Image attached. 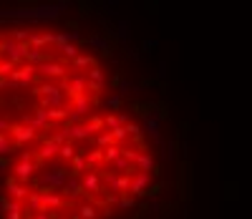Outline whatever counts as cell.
<instances>
[{
    "label": "cell",
    "instance_id": "obj_1",
    "mask_svg": "<svg viewBox=\"0 0 252 219\" xmlns=\"http://www.w3.org/2000/svg\"><path fill=\"white\" fill-rule=\"evenodd\" d=\"M71 8L68 0H56V3H40V5H23L5 10V20L15 23H53L61 15H66Z\"/></svg>",
    "mask_w": 252,
    "mask_h": 219
},
{
    "label": "cell",
    "instance_id": "obj_2",
    "mask_svg": "<svg viewBox=\"0 0 252 219\" xmlns=\"http://www.w3.org/2000/svg\"><path fill=\"white\" fill-rule=\"evenodd\" d=\"M146 111H149V114H146L144 116V124H141V131H144V134L146 136H149L159 149H164L166 144H164V139H161V121H164V114L159 111V108L157 106H152V108H146Z\"/></svg>",
    "mask_w": 252,
    "mask_h": 219
},
{
    "label": "cell",
    "instance_id": "obj_3",
    "mask_svg": "<svg viewBox=\"0 0 252 219\" xmlns=\"http://www.w3.org/2000/svg\"><path fill=\"white\" fill-rule=\"evenodd\" d=\"M66 179H68V171L63 166H53L48 171L38 174V189H43V191H61L63 184H66Z\"/></svg>",
    "mask_w": 252,
    "mask_h": 219
},
{
    "label": "cell",
    "instance_id": "obj_4",
    "mask_svg": "<svg viewBox=\"0 0 252 219\" xmlns=\"http://www.w3.org/2000/svg\"><path fill=\"white\" fill-rule=\"evenodd\" d=\"M0 53L5 56V61H10L15 68L20 63H26V53H28V43H15L10 38L0 40Z\"/></svg>",
    "mask_w": 252,
    "mask_h": 219
},
{
    "label": "cell",
    "instance_id": "obj_5",
    "mask_svg": "<svg viewBox=\"0 0 252 219\" xmlns=\"http://www.w3.org/2000/svg\"><path fill=\"white\" fill-rule=\"evenodd\" d=\"M20 124L23 126H28V128H33L35 134L38 131H51V121H48V111H43V108H35L33 114H26L23 119H20Z\"/></svg>",
    "mask_w": 252,
    "mask_h": 219
},
{
    "label": "cell",
    "instance_id": "obj_6",
    "mask_svg": "<svg viewBox=\"0 0 252 219\" xmlns=\"http://www.w3.org/2000/svg\"><path fill=\"white\" fill-rule=\"evenodd\" d=\"M33 78H35V68H33V65H28V63H23L20 68H15V71L10 73L13 89H26V86L33 83Z\"/></svg>",
    "mask_w": 252,
    "mask_h": 219
},
{
    "label": "cell",
    "instance_id": "obj_7",
    "mask_svg": "<svg viewBox=\"0 0 252 219\" xmlns=\"http://www.w3.org/2000/svg\"><path fill=\"white\" fill-rule=\"evenodd\" d=\"M149 187H152V174L136 171L131 177V184H129V196H146Z\"/></svg>",
    "mask_w": 252,
    "mask_h": 219
},
{
    "label": "cell",
    "instance_id": "obj_8",
    "mask_svg": "<svg viewBox=\"0 0 252 219\" xmlns=\"http://www.w3.org/2000/svg\"><path fill=\"white\" fill-rule=\"evenodd\" d=\"M63 94L66 96H71V101L73 98H78V96H83L86 94V76H73V78H63Z\"/></svg>",
    "mask_w": 252,
    "mask_h": 219
},
{
    "label": "cell",
    "instance_id": "obj_9",
    "mask_svg": "<svg viewBox=\"0 0 252 219\" xmlns=\"http://www.w3.org/2000/svg\"><path fill=\"white\" fill-rule=\"evenodd\" d=\"M35 171H38V161H18L13 166V179L18 184H28Z\"/></svg>",
    "mask_w": 252,
    "mask_h": 219
},
{
    "label": "cell",
    "instance_id": "obj_10",
    "mask_svg": "<svg viewBox=\"0 0 252 219\" xmlns=\"http://www.w3.org/2000/svg\"><path fill=\"white\" fill-rule=\"evenodd\" d=\"M35 73L46 76V78H63V76H66V65L48 58V61H43L40 65H35Z\"/></svg>",
    "mask_w": 252,
    "mask_h": 219
},
{
    "label": "cell",
    "instance_id": "obj_11",
    "mask_svg": "<svg viewBox=\"0 0 252 219\" xmlns=\"http://www.w3.org/2000/svg\"><path fill=\"white\" fill-rule=\"evenodd\" d=\"M5 191H8V199H10V202H20V204H23V202L28 199V194H31L26 184H18L13 177L5 179Z\"/></svg>",
    "mask_w": 252,
    "mask_h": 219
},
{
    "label": "cell",
    "instance_id": "obj_12",
    "mask_svg": "<svg viewBox=\"0 0 252 219\" xmlns=\"http://www.w3.org/2000/svg\"><path fill=\"white\" fill-rule=\"evenodd\" d=\"M8 131H10V141H13V144H31V141L35 139V131L28 128V126H23V124H15V126H10Z\"/></svg>",
    "mask_w": 252,
    "mask_h": 219
},
{
    "label": "cell",
    "instance_id": "obj_13",
    "mask_svg": "<svg viewBox=\"0 0 252 219\" xmlns=\"http://www.w3.org/2000/svg\"><path fill=\"white\" fill-rule=\"evenodd\" d=\"M81 189L89 191V194H101V191H103L101 179H98V174H96L94 169H89L86 174H81Z\"/></svg>",
    "mask_w": 252,
    "mask_h": 219
},
{
    "label": "cell",
    "instance_id": "obj_14",
    "mask_svg": "<svg viewBox=\"0 0 252 219\" xmlns=\"http://www.w3.org/2000/svg\"><path fill=\"white\" fill-rule=\"evenodd\" d=\"M40 204H43V212H51V209H63L66 207V199H63L58 191H43L40 189Z\"/></svg>",
    "mask_w": 252,
    "mask_h": 219
},
{
    "label": "cell",
    "instance_id": "obj_15",
    "mask_svg": "<svg viewBox=\"0 0 252 219\" xmlns=\"http://www.w3.org/2000/svg\"><path fill=\"white\" fill-rule=\"evenodd\" d=\"M66 106H68V96L61 91V94H53V96H43L38 108H43V111H53V108H66Z\"/></svg>",
    "mask_w": 252,
    "mask_h": 219
},
{
    "label": "cell",
    "instance_id": "obj_16",
    "mask_svg": "<svg viewBox=\"0 0 252 219\" xmlns=\"http://www.w3.org/2000/svg\"><path fill=\"white\" fill-rule=\"evenodd\" d=\"M81 194H83V189H81V177H73V174H68L66 184H63V189H61V196H66V199H78Z\"/></svg>",
    "mask_w": 252,
    "mask_h": 219
},
{
    "label": "cell",
    "instance_id": "obj_17",
    "mask_svg": "<svg viewBox=\"0 0 252 219\" xmlns=\"http://www.w3.org/2000/svg\"><path fill=\"white\" fill-rule=\"evenodd\" d=\"M91 108H94V101L83 94V96H78V98H73V103H71V114H76L78 119H86L89 114H91Z\"/></svg>",
    "mask_w": 252,
    "mask_h": 219
},
{
    "label": "cell",
    "instance_id": "obj_18",
    "mask_svg": "<svg viewBox=\"0 0 252 219\" xmlns=\"http://www.w3.org/2000/svg\"><path fill=\"white\" fill-rule=\"evenodd\" d=\"M78 40H81V33H78V31H61V33H53V46H56V48L76 46Z\"/></svg>",
    "mask_w": 252,
    "mask_h": 219
},
{
    "label": "cell",
    "instance_id": "obj_19",
    "mask_svg": "<svg viewBox=\"0 0 252 219\" xmlns=\"http://www.w3.org/2000/svg\"><path fill=\"white\" fill-rule=\"evenodd\" d=\"M86 46L89 48H94V51H98L101 56H111V43H109V38L106 35H101V33H96V35H91L89 40H86Z\"/></svg>",
    "mask_w": 252,
    "mask_h": 219
},
{
    "label": "cell",
    "instance_id": "obj_20",
    "mask_svg": "<svg viewBox=\"0 0 252 219\" xmlns=\"http://www.w3.org/2000/svg\"><path fill=\"white\" fill-rule=\"evenodd\" d=\"M136 169L139 171H144V174H152L154 169H157V161H154V156L149 154V151H139V156H136Z\"/></svg>",
    "mask_w": 252,
    "mask_h": 219
},
{
    "label": "cell",
    "instance_id": "obj_21",
    "mask_svg": "<svg viewBox=\"0 0 252 219\" xmlns=\"http://www.w3.org/2000/svg\"><path fill=\"white\" fill-rule=\"evenodd\" d=\"M43 46H53V33H31L28 48H38V51H43Z\"/></svg>",
    "mask_w": 252,
    "mask_h": 219
},
{
    "label": "cell",
    "instance_id": "obj_22",
    "mask_svg": "<svg viewBox=\"0 0 252 219\" xmlns=\"http://www.w3.org/2000/svg\"><path fill=\"white\" fill-rule=\"evenodd\" d=\"M101 121H103V128L114 131V128H119V126H126V124H129V116H126V114H106Z\"/></svg>",
    "mask_w": 252,
    "mask_h": 219
},
{
    "label": "cell",
    "instance_id": "obj_23",
    "mask_svg": "<svg viewBox=\"0 0 252 219\" xmlns=\"http://www.w3.org/2000/svg\"><path fill=\"white\" fill-rule=\"evenodd\" d=\"M38 212H43V204H40V189L31 191L28 194V199H26V214H38Z\"/></svg>",
    "mask_w": 252,
    "mask_h": 219
},
{
    "label": "cell",
    "instance_id": "obj_24",
    "mask_svg": "<svg viewBox=\"0 0 252 219\" xmlns=\"http://www.w3.org/2000/svg\"><path fill=\"white\" fill-rule=\"evenodd\" d=\"M53 156H58V146L46 139L43 144H40V149H38V161H48V159H53Z\"/></svg>",
    "mask_w": 252,
    "mask_h": 219
},
{
    "label": "cell",
    "instance_id": "obj_25",
    "mask_svg": "<svg viewBox=\"0 0 252 219\" xmlns=\"http://www.w3.org/2000/svg\"><path fill=\"white\" fill-rule=\"evenodd\" d=\"M83 154H86V151H78V154L71 159V174H73V177H81V174H86V171H89V166H86V156H83Z\"/></svg>",
    "mask_w": 252,
    "mask_h": 219
},
{
    "label": "cell",
    "instance_id": "obj_26",
    "mask_svg": "<svg viewBox=\"0 0 252 219\" xmlns=\"http://www.w3.org/2000/svg\"><path fill=\"white\" fill-rule=\"evenodd\" d=\"M86 166L89 169H94V171H98L101 169V164H103V151L101 149H94V151H86Z\"/></svg>",
    "mask_w": 252,
    "mask_h": 219
},
{
    "label": "cell",
    "instance_id": "obj_27",
    "mask_svg": "<svg viewBox=\"0 0 252 219\" xmlns=\"http://www.w3.org/2000/svg\"><path fill=\"white\" fill-rule=\"evenodd\" d=\"M116 38L124 43V46H126V43H129V38H131V23H129L126 18H121L119 23H116Z\"/></svg>",
    "mask_w": 252,
    "mask_h": 219
},
{
    "label": "cell",
    "instance_id": "obj_28",
    "mask_svg": "<svg viewBox=\"0 0 252 219\" xmlns=\"http://www.w3.org/2000/svg\"><path fill=\"white\" fill-rule=\"evenodd\" d=\"M43 61H48V56H46L43 51H38V48H28V53H26V63H28V65H33V68H35V65H40Z\"/></svg>",
    "mask_w": 252,
    "mask_h": 219
},
{
    "label": "cell",
    "instance_id": "obj_29",
    "mask_svg": "<svg viewBox=\"0 0 252 219\" xmlns=\"http://www.w3.org/2000/svg\"><path fill=\"white\" fill-rule=\"evenodd\" d=\"M103 81H106V76H103V71L98 68V65H94V68H89L86 83H91V86H103Z\"/></svg>",
    "mask_w": 252,
    "mask_h": 219
},
{
    "label": "cell",
    "instance_id": "obj_30",
    "mask_svg": "<svg viewBox=\"0 0 252 219\" xmlns=\"http://www.w3.org/2000/svg\"><path fill=\"white\" fill-rule=\"evenodd\" d=\"M71 65H73V68H78V71H81V68H94L96 61H94V56H83V53H81V56H76V58L71 61Z\"/></svg>",
    "mask_w": 252,
    "mask_h": 219
},
{
    "label": "cell",
    "instance_id": "obj_31",
    "mask_svg": "<svg viewBox=\"0 0 252 219\" xmlns=\"http://www.w3.org/2000/svg\"><path fill=\"white\" fill-rule=\"evenodd\" d=\"M13 141H10V136L8 134H0V159H8L10 154H13Z\"/></svg>",
    "mask_w": 252,
    "mask_h": 219
},
{
    "label": "cell",
    "instance_id": "obj_32",
    "mask_svg": "<svg viewBox=\"0 0 252 219\" xmlns=\"http://www.w3.org/2000/svg\"><path fill=\"white\" fill-rule=\"evenodd\" d=\"M116 86H119L116 96H121V98H124V96H129V94H134V91H139V86H136V83H131V81H126V78H121Z\"/></svg>",
    "mask_w": 252,
    "mask_h": 219
},
{
    "label": "cell",
    "instance_id": "obj_33",
    "mask_svg": "<svg viewBox=\"0 0 252 219\" xmlns=\"http://www.w3.org/2000/svg\"><path fill=\"white\" fill-rule=\"evenodd\" d=\"M31 33H33V31H28V28H13L8 38L15 40V43H28V40H31Z\"/></svg>",
    "mask_w": 252,
    "mask_h": 219
},
{
    "label": "cell",
    "instance_id": "obj_34",
    "mask_svg": "<svg viewBox=\"0 0 252 219\" xmlns=\"http://www.w3.org/2000/svg\"><path fill=\"white\" fill-rule=\"evenodd\" d=\"M114 146V139H111V131H101V134H96V149H109Z\"/></svg>",
    "mask_w": 252,
    "mask_h": 219
},
{
    "label": "cell",
    "instance_id": "obj_35",
    "mask_svg": "<svg viewBox=\"0 0 252 219\" xmlns=\"http://www.w3.org/2000/svg\"><path fill=\"white\" fill-rule=\"evenodd\" d=\"M76 217H78V219H98V212H96L94 204H81Z\"/></svg>",
    "mask_w": 252,
    "mask_h": 219
},
{
    "label": "cell",
    "instance_id": "obj_36",
    "mask_svg": "<svg viewBox=\"0 0 252 219\" xmlns=\"http://www.w3.org/2000/svg\"><path fill=\"white\" fill-rule=\"evenodd\" d=\"M76 154H78V151H76V146H73L71 141H66L63 146H58V156H61V159H66V161H71Z\"/></svg>",
    "mask_w": 252,
    "mask_h": 219
},
{
    "label": "cell",
    "instance_id": "obj_37",
    "mask_svg": "<svg viewBox=\"0 0 252 219\" xmlns=\"http://www.w3.org/2000/svg\"><path fill=\"white\" fill-rule=\"evenodd\" d=\"M121 156V146H109V149H103V164H114L116 159Z\"/></svg>",
    "mask_w": 252,
    "mask_h": 219
},
{
    "label": "cell",
    "instance_id": "obj_38",
    "mask_svg": "<svg viewBox=\"0 0 252 219\" xmlns=\"http://www.w3.org/2000/svg\"><path fill=\"white\" fill-rule=\"evenodd\" d=\"M68 111H71V106H66V108H53V111H48V121H51V124H56V121H66Z\"/></svg>",
    "mask_w": 252,
    "mask_h": 219
},
{
    "label": "cell",
    "instance_id": "obj_39",
    "mask_svg": "<svg viewBox=\"0 0 252 219\" xmlns=\"http://www.w3.org/2000/svg\"><path fill=\"white\" fill-rule=\"evenodd\" d=\"M111 139L114 144H124V141H129V131H126V126H119L111 131Z\"/></svg>",
    "mask_w": 252,
    "mask_h": 219
},
{
    "label": "cell",
    "instance_id": "obj_40",
    "mask_svg": "<svg viewBox=\"0 0 252 219\" xmlns=\"http://www.w3.org/2000/svg\"><path fill=\"white\" fill-rule=\"evenodd\" d=\"M109 166H111L114 171H119V174H129V171H131V164L126 161L124 156H119V159H116L114 164H109Z\"/></svg>",
    "mask_w": 252,
    "mask_h": 219
},
{
    "label": "cell",
    "instance_id": "obj_41",
    "mask_svg": "<svg viewBox=\"0 0 252 219\" xmlns=\"http://www.w3.org/2000/svg\"><path fill=\"white\" fill-rule=\"evenodd\" d=\"M134 204H136V202H134V196H129V194H121V196H119V202H116V207H119L121 212L134 209Z\"/></svg>",
    "mask_w": 252,
    "mask_h": 219
},
{
    "label": "cell",
    "instance_id": "obj_42",
    "mask_svg": "<svg viewBox=\"0 0 252 219\" xmlns=\"http://www.w3.org/2000/svg\"><path fill=\"white\" fill-rule=\"evenodd\" d=\"M126 131H129V136L134 139V141H144V131H141V126H136V124H126Z\"/></svg>",
    "mask_w": 252,
    "mask_h": 219
},
{
    "label": "cell",
    "instance_id": "obj_43",
    "mask_svg": "<svg viewBox=\"0 0 252 219\" xmlns=\"http://www.w3.org/2000/svg\"><path fill=\"white\" fill-rule=\"evenodd\" d=\"M119 106H121V96H116V94H114V96H109L106 101H103V108H106V111H116Z\"/></svg>",
    "mask_w": 252,
    "mask_h": 219
},
{
    "label": "cell",
    "instance_id": "obj_44",
    "mask_svg": "<svg viewBox=\"0 0 252 219\" xmlns=\"http://www.w3.org/2000/svg\"><path fill=\"white\" fill-rule=\"evenodd\" d=\"M48 141H53L56 146H63V144L68 141V136H66V128H61V131H56L53 136H48Z\"/></svg>",
    "mask_w": 252,
    "mask_h": 219
},
{
    "label": "cell",
    "instance_id": "obj_45",
    "mask_svg": "<svg viewBox=\"0 0 252 219\" xmlns=\"http://www.w3.org/2000/svg\"><path fill=\"white\" fill-rule=\"evenodd\" d=\"M121 156L129 161V164H134L136 156H139V149H129V146H126V149H121Z\"/></svg>",
    "mask_w": 252,
    "mask_h": 219
},
{
    "label": "cell",
    "instance_id": "obj_46",
    "mask_svg": "<svg viewBox=\"0 0 252 219\" xmlns=\"http://www.w3.org/2000/svg\"><path fill=\"white\" fill-rule=\"evenodd\" d=\"M58 51H61L63 56H66V58H71V61H73L76 56H81V51H78V46H63V48H58Z\"/></svg>",
    "mask_w": 252,
    "mask_h": 219
},
{
    "label": "cell",
    "instance_id": "obj_47",
    "mask_svg": "<svg viewBox=\"0 0 252 219\" xmlns=\"http://www.w3.org/2000/svg\"><path fill=\"white\" fill-rule=\"evenodd\" d=\"M157 46H159V40H154V38H146V40L141 43V51H144V53H152Z\"/></svg>",
    "mask_w": 252,
    "mask_h": 219
},
{
    "label": "cell",
    "instance_id": "obj_48",
    "mask_svg": "<svg viewBox=\"0 0 252 219\" xmlns=\"http://www.w3.org/2000/svg\"><path fill=\"white\" fill-rule=\"evenodd\" d=\"M174 151H177V144H174V141H169V144L164 146L161 154H164V159H169V161H172V159H174Z\"/></svg>",
    "mask_w": 252,
    "mask_h": 219
},
{
    "label": "cell",
    "instance_id": "obj_49",
    "mask_svg": "<svg viewBox=\"0 0 252 219\" xmlns=\"http://www.w3.org/2000/svg\"><path fill=\"white\" fill-rule=\"evenodd\" d=\"M157 76L164 81L166 78V61H159V65H157Z\"/></svg>",
    "mask_w": 252,
    "mask_h": 219
},
{
    "label": "cell",
    "instance_id": "obj_50",
    "mask_svg": "<svg viewBox=\"0 0 252 219\" xmlns=\"http://www.w3.org/2000/svg\"><path fill=\"white\" fill-rule=\"evenodd\" d=\"M10 128V124H8V119H3L0 116V134H5V131Z\"/></svg>",
    "mask_w": 252,
    "mask_h": 219
},
{
    "label": "cell",
    "instance_id": "obj_51",
    "mask_svg": "<svg viewBox=\"0 0 252 219\" xmlns=\"http://www.w3.org/2000/svg\"><path fill=\"white\" fill-rule=\"evenodd\" d=\"M33 219H53V217H51V212H38V214H33Z\"/></svg>",
    "mask_w": 252,
    "mask_h": 219
},
{
    "label": "cell",
    "instance_id": "obj_52",
    "mask_svg": "<svg viewBox=\"0 0 252 219\" xmlns=\"http://www.w3.org/2000/svg\"><path fill=\"white\" fill-rule=\"evenodd\" d=\"M20 161H35V159H33L31 151H23V154H20Z\"/></svg>",
    "mask_w": 252,
    "mask_h": 219
},
{
    "label": "cell",
    "instance_id": "obj_53",
    "mask_svg": "<svg viewBox=\"0 0 252 219\" xmlns=\"http://www.w3.org/2000/svg\"><path fill=\"white\" fill-rule=\"evenodd\" d=\"M0 89H13V83H10V78H0Z\"/></svg>",
    "mask_w": 252,
    "mask_h": 219
},
{
    "label": "cell",
    "instance_id": "obj_54",
    "mask_svg": "<svg viewBox=\"0 0 252 219\" xmlns=\"http://www.w3.org/2000/svg\"><path fill=\"white\" fill-rule=\"evenodd\" d=\"M5 169H8V161H5V159H0V177H3V171H5Z\"/></svg>",
    "mask_w": 252,
    "mask_h": 219
},
{
    "label": "cell",
    "instance_id": "obj_55",
    "mask_svg": "<svg viewBox=\"0 0 252 219\" xmlns=\"http://www.w3.org/2000/svg\"><path fill=\"white\" fill-rule=\"evenodd\" d=\"M149 209H152V212H159V202H157V199H152V204H149Z\"/></svg>",
    "mask_w": 252,
    "mask_h": 219
},
{
    "label": "cell",
    "instance_id": "obj_56",
    "mask_svg": "<svg viewBox=\"0 0 252 219\" xmlns=\"http://www.w3.org/2000/svg\"><path fill=\"white\" fill-rule=\"evenodd\" d=\"M0 23H5V10L0 8Z\"/></svg>",
    "mask_w": 252,
    "mask_h": 219
}]
</instances>
